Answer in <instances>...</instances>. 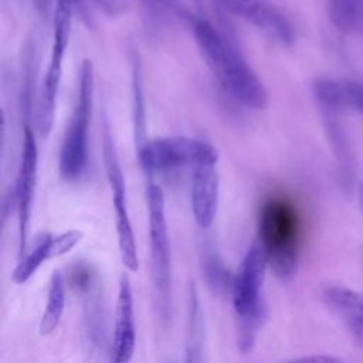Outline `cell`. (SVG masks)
Wrapping results in <instances>:
<instances>
[{
    "label": "cell",
    "mask_w": 363,
    "mask_h": 363,
    "mask_svg": "<svg viewBox=\"0 0 363 363\" xmlns=\"http://www.w3.org/2000/svg\"><path fill=\"white\" fill-rule=\"evenodd\" d=\"M196 45L220 86L244 108L259 111L268 104L264 82L240 51L210 21L189 17Z\"/></svg>",
    "instance_id": "6da1fadb"
},
{
    "label": "cell",
    "mask_w": 363,
    "mask_h": 363,
    "mask_svg": "<svg viewBox=\"0 0 363 363\" xmlns=\"http://www.w3.org/2000/svg\"><path fill=\"white\" fill-rule=\"evenodd\" d=\"M301 223L296 210L285 200L264 204L258 218V245L268 267L282 279L291 278L298 267Z\"/></svg>",
    "instance_id": "7a4b0ae2"
},
{
    "label": "cell",
    "mask_w": 363,
    "mask_h": 363,
    "mask_svg": "<svg viewBox=\"0 0 363 363\" xmlns=\"http://www.w3.org/2000/svg\"><path fill=\"white\" fill-rule=\"evenodd\" d=\"M268 264L257 242L245 251L231 284V301L237 319V342L242 353L252 349L264 318V279Z\"/></svg>",
    "instance_id": "3957f363"
},
{
    "label": "cell",
    "mask_w": 363,
    "mask_h": 363,
    "mask_svg": "<svg viewBox=\"0 0 363 363\" xmlns=\"http://www.w3.org/2000/svg\"><path fill=\"white\" fill-rule=\"evenodd\" d=\"M94 104V67L85 60L79 69L75 105L60 150V174L67 182L81 179L88 166V133Z\"/></svg>",
    "instance_id": "277c9868"
},
{
    "label": "cell",
    "mask_w": 363,
    "mask_h": 363,
    "mask_svg": "<svg viewBox=\"0 0 363 363\" xmlns=\"http://www.w3.org/2000/svg\"><path fill=\"white\" fill-rule=\"evenodd\" d=\"M138 157L146 172H172L217 164L218 150L211 143L189 136L146 139L138 146Z\"/></svg>",
    "instance_id": "5b68a950"
},
{
    "label": "cell",
    "mask_w": 363,
    "mask_h": 363,
    "mask_svg": "<svg viewBox=\"0 0 363 363\" xmlns=\"http://www.w3.org/2000/svg\"><path fill=\"white\" fill-rule=\"evenodd\" d=\"M146 204L149 218V242L153 286L160 313L163 318H167L172 305V261L164 210V194L159 184H147Z\"/></svg>",
    "instance_id": "8992f818"
},
{
    "label": "cell",
    "mask_w": 363,
    "mask_h": 363,
    "mask_svg": "<svg viewBox=\"0 0 363 363\" xmlns=\"http://www.w3.org/2000/svg\"><path fill=\"white\" fill-rule=\"evenodd\" d=\"M104 162L105 172L108 177V183L112 193V203L115 208V224H116V235H118V247L123 265L136 272L139 269V258L138 248L135 241V234L128 211L126 203V186L123 180V173L119 164V159L115 150L113 139L108 128L104 130Z\"/></svg>",
    "instance_id": "52a82bcc"
},
{
    "label": "cell",
    "mask_w": 363,
    "mask_h": 363,
    "mask_svg": "<svg viewBox=\"0 0 363 363\" xmlns=\"http://www.w3.org/2000/svg\"><path fill=\"white\" fill-rule=\"evenodd\" d=\"M37 167H38V147L35 143V136L33 129L30 126H26L23 132L17 182H16V189L13 194L14 206L17 210V218H18V259L27 251L28 227H30V217H31L33 194H34L35 179H37Z\"/></svg>",
    "instance_id": "ba28073f"
},
{
    "label": "cell",
    "mask_w": 363,
    "mask_h": 363,
    "mask_svg": "<svg viewBox=\"0 0 363 363\" xmlns=\"http://www.w3.org/2000/svg\"><path fill=\"white\" fill-rule=\"evenodd\" d=\"M225 11L240 17L284 45L295 40L286 17L267 0H216Z\"/></svg>",
    "instance_id": "9c48e42d"
},
{
    "label": "cell",
    "mask_w": 363,
    "mask_h": 363,
    "mask_svg": "<svg viewBox=\"0 0 363 363\" xmlns=\"http://www.w3.org/2000/svg\"><path fill=\"white\" fill-rule=\"evenodd\" d=\"M136 332L133 313V295L130 279L122 274L113 316V336L111 346V363H130L135 352Z\"/></svg>",
    "instance_id": "30bf717a"
},
{
    "label": "cell",
    "mask_w": 363,
    "mask_h": 363,
    "mask_svg": "<svg viewBox=\"0 0 363 363\" xmlns=\"http://www.w3.org/2000/svg\"><path fill=\"white\" fill-rule=\"evenodd\" d=\"M220 180L216 166H199L191 170L190 201L193 217L199 227H211L218 207Z\"/></svg>",
    "instance_id": "8fae6325"
},
{
    "label": "cell",
    "mask_w": 363,
    "mask_h": 363,
    "mask_svg": "<svg viewBox=\"0 0 363 363\" xmlns=\"http://www.w3.org/2000/svg\"><path fill=\"white\" fill-rule=\"evenodd\" d=\"M320 296L353 339L363 346V295L342 285H326Z\"/></svg>",
    "instance_id": "7c38bea8"
},
{
    "label": "cell",
    "mask_w": 363,
    "mask_h": 363,
    "mask_svg": "<svg viewBox=\"0 0 363 363\" xmlns=\"http://www.w3.org/2000/svg\"><path fill=\"white\" fill-rule=\"evenodd\" d=\"M312 91L319 109L340 112L353 108L363 113V82L319 78L313 82Z\"/></svg>",
    "instance_id": "4fadbf2b"
},
{
    "label": "cell",
    "mask_w": 363,
    "mask_h": 363,
    "mask_svg": "<svg viewBox=\"0 0 363 363\" xmlns=\"http://www.w3.org/2000/svg\"><path fill=\"white\" fill-rule=\"evenodd\" d=\"M52 258H58L54 235L48 233L37 235L31 248H27L26 254L18 259V264L13 271V281L16 284L27 282L45 261Z\"/></svg>",
    "instance_id": "5bb4252c"
},
{
    "label": "cell",
    "mask_w": 363,
    "mask_h": 363,
    "mask_svg": "<svg viewBox=\"0 0 363 363\" xmlns=\"http://www.w3.org/2000/svg\"><path fill=\"white\" fill-rule=\"evenodd\" d=\"M65 308V281L61 271H54L47 289V302L40 320V333L47 336L52 333L64 313Z\"/></svg>",
    "instance_id": "9a60e30c"
},
{
    "label": "cell",
    "mask_w": 363,
    "mask_h": 363,
    "mask_svg": "<svg viewBox=\"0 0 363 363\" xmlns=\"http://www.w3.org/2000/svg\"><path fill=\"white\" fill-rule=\"evenodd\" d=\"M326 11L339 31L352 34L363 30V0H328Z\"/></svg>",
    "instance_id": "2e32d148"
},
{
    "label": "cell",
    "mask_w": 363,
    "mask_h": 363,
    "mask_svg": "<svg viewBox=\"0 0 363 363\" xmlns=\"http://www.w3.org/2000/svg\"><path fill=\"white\" fill-rule=\"evenodd\" d=\"M320 112H322L325 130H326L329 143L332 146V150L336 155L342 176L350 177L352 170H353L352 153H350L349 143H347L346 135L343 132V128L339 122V112L330 111V109H320Z\"/></svg>",
    "instance_id": "e0dca14e"
},
{
    "label": "cell",
    "mask_w": 363,
    "mask_h": 363,
    "mask_svg": "<svg viewBox=\"0 0 363 363\" xmlns=\"http://www.w3.org/2000/svg\"><path fill=\"white\" fill-rule=\"evenodd\" d=\"M132 91H133V123H135V139L138 146H140L145 139V96L142 86V75H140V64L133 60L132 64Z\"/></svg>",
    "instance_id": "ac0fdd59"
},
{
    "label": "cell",
    "mask_w": 363,
    "mask_h": 363,
    "mask_svg": "<svg viewBox=\"0 0 363 363\" xmlns=\"http://www.w3.org/2000/svg\"><path fill=\"white\" fill-rule=\"evenodd\" d=\"M203 264H204V274H206L210 285H214L216 288L231 289L234 274L233 275L228 274V271L224 268V265L216 257V254L207 252Z\"/></svg>",
    "instance_id": "d6986e66"
},
{
    "label": "cell",
    "mask_w": 363,
    "mask_h": 363,
    "mask_svg": "<svg viewBox=\"0 0 363 363\" xmlns=\"http://www.w3.org/2000/svg\"><path fill=\"white\" fill-rule=\"evenodd\" d=\"M146 17L159 26L166 20V17L173 14H180L182 9L177 0H140Z\"/></svg>",
    "instance_id": "ffe728a7"
},
{
    "label": "cell",
    "mask_w": 363,
    "mask_h": 363,
    "mask_svg": "<svg viewBox=\"0 0 363 363\" xmlns=\"http://www.w3.org/2000/svg\"><path fill=\"white\" fill-rule=\"evenodd\" d=\"M88 4H92L94 7H98L104 10L109 16L121 14L125 10V1L123 0H75V6L82 13L89 7Z\"/></svg>",
    "instance_id": "44dd1931"
},
{
    "label": "cell",
    "mask_w": 363,
    "mask_h": 363,
    "mask_svg": "<svg viewBox=\"0 0 363 363\" xmlns=\"http://www.w3.org/2000/svg\"><path fill=\"white\" fill-rule=\"evenodd\" d=\"M284 363H343L340 359L329 354H308L286 360Z\"/></svg>",
    "instance_id": "7402d4cb"
},
{
    "label": "cell",
    "mask_w": 363,
    "mask_h": 363,
    "mask_svg": "<svg viewBox=\"0 0 363 363\" xmlns=\"http://www.w3.org/2000/svg\"><path fill=\"white\" fill-rule=\"evenodd\" d=\"M33 1H34V4H35V7H37V10H38V13H40V14L47 13L48 0H33Z\"/></svg>",
    "instance_id": "603a6c76"
},
{
    "label": "cell",
    "mask_w": 363,
    "mask_h": 363,
    "mask_svg": "<svg viewBox=\"0 0 363 363\" xmlns=\"http://www.w3.org/2000/svg\"><path fill=\"white\" fill-rule=\"evenodd\" d=\"M357 200H359V207H360V210L363 213V182L357 187Z\"/></svg>",
    "instance_id": "cb8c5ba5"
}]
</instances>
